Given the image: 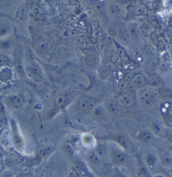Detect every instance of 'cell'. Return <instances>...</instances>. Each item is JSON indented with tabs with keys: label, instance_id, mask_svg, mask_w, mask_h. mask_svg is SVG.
Segmentation results:
<instances>
[{
	"label": "cell",
	"instance_id": "cell-1",
	"mask_svg": "<svg viewBox=\"0 0 172 177\" xmlns=\"http://www.w3.org/2000/svg\"><path fill=\"white\" fill-rule=\"evenodd\" d=\"M136 91L137 101L141 105L150 106L158 101L159 93L154 88L143 87Z\"/></svg>",
	"mask_w": 172,
	"mask_h": 177
},
{
	"label": "cell",
	"instance_id": "cell-2",
	"mask_svg": "<svg viewBox=\"0 0 172 177\" xmlns=\"http://www.w3.org/2000/svg\"><path fill=\"white\" fill-rule=\"evenodd\" d=\"M106 12L113 18H120L127 16V11L124 7L116 2H109L106 5Z\"/></svg>",
	"mask_w": 172,
	"mask_h": 177
},
{
	"label": "cell",
	"instance_id": "cell-3",
	"mask_svg": "<svg viewBox=\"0 0 172 177\" xmlns=\"http://www.w3.org/2000/svg\"><path fill=\"white\" fill-rule=\"evenodd\" d=\"M24 68L25 73L32 81L39 82L43 79V73L39 65L34 62H30Z\"/></svg>",
	"mask_w": 172,
	"mask_h": 177
},
{
	"label": "cell",
	"instance_id": "cell-4",
	"mask_svg": "<svg viewBox=\"0 0 172 177\" xmlns=\"http://www.w3.org/2000/svg\"><path fill=\"white\" fill-rule=\"evenodd\" d=\"M110 158L115 165L121 166L126 164L128 160V156L124 151L118 149H112L110 153Z\"/></svg>",
	"mask_w": 172,
	"mask_h": 177
},
{
	"label": "cell",
	"instance_id": "cell-5",
	"mask_svg": "<svg viewBox=\"0 0 172 177\" xmlns=\"http://www.w3.org/2000/svg\"><path fill=\"white\" fill-rule=\"evenodd\" d=\"M22 51L21 47L18 46L15 48L13 54V64L17 73L22 76V74H25L24 68L22 63Z\"/></svg>",
	"mask_w": 172,
	"mask_h": 177
},
{
	"label": "cell",
	"instance_id": "cell-6",
	"mask_svg": "<svg viewBox=\"0 0 172 177\" xmlns=\"http://www.w3.org/2000/svg\"><path fill=\"white\" fill-rule=\"evenodd\" d=\"M125 31L128 36L134 41L138 39L140 36V28L138 24L133 20L127 21L125 23Z\"/></svg>",
	"mask_w": 172,
	"mask_h": 177
},
{
	"label": "cell",
	"instance_id": "cell-7",
	"mask_svg": "<svg viewBox=\"0 0 172 177\" xmlns=\"http://www.w3.org/2000/svg\"><path fill=\"white\" fill-rule=\"evenodd\" d=\"M96 101L90 97H83L79 102V108L82 112H89L96 106Z\"/></svg>",
	"mask_w": 172,
	"mask_h": 177
},
{
	"label": "cell",
	"instance_id": "cell-8",
	"mask_svg": "<svg viewBox=\"0 0 172 177\" xmlns=\"http://www.w3.org/2000/svg\"><path fill=\"white\" fill-rule=\"evenodd\" d=\"M146 83L145 77L141 74H137L132 77L128 84V86L132 89L137 90L143 87Z\"/></svg>",
	"mask_w": 172,
	"mask_h": 177
},
{
	"label": "cell",
	"instance_id": "cell-9",
	"mask_svg": "<svg viewBox=\"0 0 172 177\" xmlns=\"http://www.w3.org/2000/svg\"><path fill=\"white\" fill-rule=\"evenodd\" d=\"M134 97L128 93H122L117 98V102L119 105L124 108H129L134 104Z\"/></svg>",
	"mask_w": 172,
	"mask_h": 177
},
{
	"label": "cell",
	"instance_id": "cell-10",
	"mask_svg": "<svg viewBox=\"0 0 172 177\" xmlns=\"http://www.w3.org/2000/svg\"><path fill=\"white\" fill-rule=\"evenodd\" d=\"M72 171L79 177H90V174L84 163L78 161L74 164Z\"/></svg>",
	"mask_w": 172,
	"mask_h": 177
},
{
	"label": "cell",
	"instance_id": "cell-11",
	"mask_svg": "<svg viewBox=\"0 0 172 177\" xmlns=\"http://www.w3.org/2000/svg\"><path fill=\"white\" fill-rule=\"evenodd\" d=\"M72 97L68 93H61L55 98V105L57 108H63L67 106L71 100Z\"/></svg>",
	"mask_w": 172,
	"mask_h": 177
},
{
	"label": "cell",
	"instance_id": "cell-12",
	"mask_svg": "<svg viewBox=\"0 0 172 177\" xmlns=\"http://www.w3.org/2000/svg\"><path fill=\"white\" fill-rule=\"evenodd\" d=\"M93 117L97 120H105L107 118L106 109L101 105H96L92 110Z\"/></svg>",
	"mask_w": 172,
	"mask_h": 177
},
{
	"label": "cell",
	"instance_id": "cell-13",
	"mask_svg": "<svg viewBox=\"0 0 172 177\" xmlns=\"http://www.w3.org/2000/svg\"><path fill=\"white\" fill-rule=\"evenodd\" d=\"M14 47V43L12 39L9 38L0 39V51L2 53L5 54L10 52Z\"/></svg>",
	"mask_w": 172,
	"mask_h": 177
},
{
	"label": "cell",
	"instance_id": "cell-14",
	"mask_svg": "<svg viewBox=\"0 0 172 177\" xmlns=\"http://www.w3.org/2000/svg\"><path fill=\"white\" fill-rule=\"evenodd\" d=\"M11 24L7 20L0 21V39L6 37L12 32Z\"/></svg>",
	"mask_w": 172,
	"mask_h": 177
},
{
	"label": "cell",
	"instance_id": "cell-15",
	"mask_svg": "<svg viewBox=\"0 0 172 177\" xmlns=\"http://www.w3.org/2000/svg\"><path fill=\"white\" fill-rule=\"evenodd\" d=\"M0 80L3 82L10 81L12 77V71L9 66L0 68Z\"/></svg>",
	"mask_w": 172,
	"mask_h": 177
},
{
	"label": "cell",
	"instance_id": "cell-16",
	"mask_svg": "<svg viewBox=\"0 0 172 177\" xmlns=\"http://www.w3.org/2000/svg\"><path fill=\"white\" fill-rule=\"evenodd\" d=\"M88 161L93 167H98L101 164V160L96 152L91 151L87 155Z\"/></svg>",
	"mask_w": 172,
	"mask_h": 177
},
{
	"label": "cell",
	"instance_id": "cell-17",
	"mask_svg": "<svg viewBox=\"0 0 172 177\" xmlns=\"http://www.w3.org/2000/svg\"><path fill=\"white\" fill-rule=\"evenodd\" d=\"M86 61L88 65L92 68H95L99 65L100 58L98 55H91L86 58Z\"/></svg>",
	"mask_w": 172,
	"mask_h": 177
},
{
	"label": "cell",
	"instance_id": "cell-18",
	"mask_svg": "<svg viewBox=\"0 0 172 177\" xmlns=\"http://www.w3.org/2000/svg\"><path fill=\"white\" fill-rule=\"evenodd\" d=\"M8 103L15 107H20L22 105L23 99L19 96H13L8 98Z\"/></svg>",
	"mask_w": 172,
	"mask_h": 177
},
{
	"label": "cell",
	"instance_id": "cell-19",
	"mask_svg": "<svg viewBox=\"0 0 172 177\" xmlns=\"http://www.w3.org/2000/svg\"><path fill=\"white\" fill-rule=\"evenodd\" d=\"M145 162L146 165L150 168H152L155 165L157 162V158L155 154H148L145 157Z\"/></svg>",
	"mask_w": 172,
	"mask_h": 177
},
{
	"label": "cell",
	"instance_id": "cell-20",
	"mask_svg": "<svg viewBox=\"0 0 172 177\" xmlns=\"http://www.w3.org/2000/svg\"><path fill=\"white\" fill-rule=\"evenodd\" d=\"M109 74V69L106 66H100L98 68V76L101 79H105L108 77Z\"/></svg>",
	"mask_w": 172,
	"mask_h": 177
},
{
	"label": "cell",
	"instance_id": "cell-21",
	"mask_svg": "<svg viewBox=\"0 0 172 177\" xmlns=\"http://www.w3.org/2000/svg\"><path fill=\"white\" fill-rule=\"evenodd\" d=\"M11 64V60L6 54L0 52V68L3 66H9Z\"/></svg>",
	"mask_w": 172,
	"mask_h": 177
},
{
	"label": "cell",
	"instance_id": "cell-22",
	"mask_svg": "<svg viewBox=\"0 0 172 177\" xmlns=\"http://www.w3.org/2000/svg\"><path fill=\"white\" fill-rule=\"evenodd\" d=\"M27 9L25 7H22L19 9L16 13L17 18L20 21H24L27 16Z\"/></svg>",
	"mask_w": 172,
	"mask_h": 177
},
{
	"label": "cell",
	"instance_id": "cell-23",
	"mask_svg": "<svg viewBox=\"0 0 172 177\" xmlns=\"http://www.w3.org/2000/svg\"><path fill=\"white\" fill-rule=\"evenodd\" d=\"M115 141L117 142L119 145L124 149L127 146V141L126 138L122 136H115Z\"/></svg>",
	"mask_w": 172,
	"mask_h": 177
},
{
	"label": "cell",
	"instance_id": "cell-24",
	"mask_svg": "<svg viewBox=\"0 0 172 177\" xmlns=\"http://www.w3.org/2000/svg\"><path fill=\"white\" fill-rule=\"evenodd\" d=\"M138 138H140L141 141L147 142L151 139V133L146 131H143V132H141L140 134L138 135Z\"/></svg>",
	"mask_w": 172,
	"mask_h": 177
},
{
	"label": "cell",
	"instance_id": "cell-25",
	"mask_svg": "<svg viewBox=\"0 0 172 177\" xmlns=\"http://www.w3.org/2000/svg\"><path fill=\"white\" fill-rule=\"evenodd\" d=\"M160 93L164 96L172 95V88L168 87H161L159 90Z\"/></svg>",
	"mask_w": 172,
	"mask_h": 177
},
{
	"label": "cell",
	"instance_id": "cell-26",
	"mask_svg": "<svg viewBox=\"0 0 172 177\" xmlns=\"http://www.w3.org/2000/svg\"><path fill=\"white\" fill-rule=\"evenodd\" d=\"M95 9L99 14L103 16L106 12V5L101 2H97L95 5Z\"/></svg>",
	"mask_w": 172,
	"mask_h": 177
},
{
	"label": "cell",
	"instance_id": "cell-27",
	"mask_svg": "<svg viewBox=\"0 0 172 177\" xmlns=\"http://www.w3.org/2000/svg\"><path fill=\"white\" fill-rule=\"evenodd\" d=\"M82 141L86 146H89L92 145L93 141V139L91 135L85 134L82 137Z\"/></svg>",
	"mask_w": 172,
	"mask_h": 177
},
{
	"label": "cell",
	"instance_id": "cell-28",
	"mask_svg": "<svg viewBox=\"0 0 172 177\" xmlns=\"http://www.w3.org/2000/svg\"><path fill=\"white\" fill-rule=\"evenodd\" d=\"M117 50L119 57L122 60H128V57L127 56V54H126V52H125L124 50L123 49V48L120 47V46H118L117 47Z\"/></svg>",
	"mask_w": 172,
	"mask_h": 177
},
{
	"label": "cell",
	"instance_id": "cell-29",
	"mask_svg": "<svg viewBox=\"0 0 172 177\" xmlns=\"http://www.w3.org/2000/svg\"><path fill=\"white\" fill-rule=\"evenodd\" d=\"M131 51L132 53L135 55V56H139L141 55V51L139 47H136V46H133L131 48Z\"/></svg>",
	"mask_w": 172,
	"mask_h": 177
},
{
	"label": "cell",
	"instance_id": "cell-30",
	"mask_svg": "<svg viewBox=\"0 0 172 177\" xmlns=\"http://www.w3.org/2000/svg\"><path fill=\"white\" fill-rule=\"evenodd\" d=\"M170 68V65L169 63H166V62H162L160 63L159 65V69L160 71H166L168 70Z\"/></svg>",
	"mask_w": 172,
	"mask_h": 177
},
{
	"label": "cell",
	"instance_id": "cell-31",
	"mask_svg": "<svg viewBox=\"0 0 172 177\" xmlns=\"http://www.w3.org/2000/svg\"><path fill=\"white\" fill-rule=\"evenodd\" d=\"M51 148L50 147H45L41 150V154L43 156H45L50 153Z\"/></svg>",
	"mask_w": 172,
	"mask_h": 177
},
{
	"label": "cell",
	"instance_id": "cell-32",
	"mask_svg": "<svg viewBox=\"0 0 172 177\" xmlns=\"http://www.w3.org/2000/svg\"><path fill=\"white\" fill-rule=\"evenodd\" d=\"M163 162L166 165H169L172 163V158L168 155L165 156L163 160Z\"/></svg>",
	"mask_w": 172,
	"mask_h": 177
},
{
	"label": "cell",
	"instance_id": "cell-33",
	"mask_svg": "<svg viewBox=\"0 0 172 177\" xmlns=\"http://www.w3.org/2000/svg\"><path fill=\"white\" fill-rule=\"evenodd\" d=\"M141 173L145 177H150V173L147 170L145 167H142L141 170Z\"/></svg>",
	"mask_w": 172,
	"mask_h": 177
},
{
	"label": "cell",
	"instance_id": "cell-34",
	"mask_svg": "<svg viewBox=\"0 0 172 177\" xmlns=\"http://www.w3.org/2000/svg\"><path fill=\"white\" fill-rule=\"evenodd\" d=\"M152 128H153V130L155 133H160L161 131V128H160V125H158L157 124H154L152 126Z\"/></svg>",
	"mask_w": 172,
	"mask_h": 177
},
{
	"label": "cell",
	"instance_id": "cell-35",
	"mask_svg": "<svg viewBox=\"0 0 172 177\" xmlns=\"http://www.w3.org/2000/svg\"><path fill=\"white\" fill-rule=\"evenodd\" d=\"M169 115L172 116V103H170L168 106V109Z\"/></svg>",
	"mask_w": 172,
	"mask_h": 177
},
{
	"label": "cell",
	"instance_id": "cell-36",
	"mask_svg": "<svg viewBox=\"0 0 172 177\" xmlns=\"http://www.w3.org/2000/svg\"><path fill=\"white\" fill-rule=\"evenodd\" d=\"M68 177H79L76 174L74 173V172H70V173L68 175Z\"/></svg>",
	"mask_w": 172,
	"mask_h": 177
},
{
	"label": "cell",
	"instance_id": "cell-37",
	"mask_svg": "<svg viewBox=\"0 0 172 177\" xmlns=\"http://www.w3.org/2000/svg\"><path fill=\"white\" fill-rule=\"evenodd\" d=\"M168 136L169 139L170 141H171V142H172V130L170 131L168 133Z\"/></svg>",
	"mask_w": 172,
	"mask_h": 177
},
{
	"label": "cell",
	"instance_id": "cell-38",
	"mask_svg": "<svg viewBox=\"0 0 172 177\" xmlns=\"http://www.w3.org/2000/svg\"></svg>",
	"mask_w": 172,
	"mask_h": 177
}]
</instances>
